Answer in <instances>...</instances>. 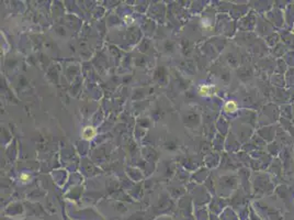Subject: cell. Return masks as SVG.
I'll return each mask as SVG.
<instances>
[{
  "label": "cell",
  "instance_id": "cell-3",
  "mask_svg": "<svg viewBox=\"0 0 294 220\" xmlns=\"http://www.w3.org/2000/svg\"><path fill=\"white\" fill-rule=\"evenodd\" d=\"M225 110L228 112H234L237 110V104L235 101H228L225 105Z\"/></svg>",
  "mask_w": 294,
  "mask_h": 220
},
{
  "label": "cell",
  "instance_id": "cell-2",
  "mask_svg": "<svg viewBox=\"0 0 294 220\" xmlns=\"http://www.w3.org/2000/svg\"><path fill=\"white\" fill-rule=\"evenodd\" d=\"M213 89V86H208V85H204V86H201L199 88V93L201 96H208V95L211 94V90Z\"/></svg>",
  "mask_w": 294,
  "mask_h": 220
},
{
  "label": "cell",
  "instance_id": "cell-1",
  "mask_svg": "<svg viewBox=\"0 0 294 220\" xmlns=\"http://www.w3.org/2000/svg\"><path fill=\"white\" fill-rule=\"evenodd\" d=\"M81 135L85 140H91L96 135V130L93 127H86V128H84Z\"/></svg>",
  "mask_w": 294,
  "mask_h": 220
},
{
  "label": "cell",
  "instance_id": "cell-4",
  "mask_svg": "<svg viewBox=\"0 0 294 220\" xmlns=\"http://www.w3.org/2000/svg\"><path fill=\"white\" fill-rule=\"evenodd\" d=\"M20 177H21V181H22V182H26V181L29 179V175H26V174H24V173H23V174H21Z\"/></svg>",
  "mask_w": 294,
  "mask_h": 220
},
{
  "label": "cell",
  "instance_id": "cell-5",
  "mask_svg": "<svg viewBox=\"0 0 294 220\" xmlns=\"http://www.w3.org/2000/svg\"><path fill=\"white\" fill-rule=\"evenodd\" d=\"M124 20H125V21H132V18H131L129 16H126V17L124 18Z\"/></svg>",
  "mask_w": 294,
  "mask_h": 220
}]
</instances>
